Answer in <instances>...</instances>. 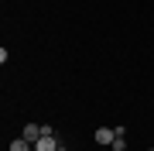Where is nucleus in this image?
<instances>
[{
    "label": "nucleus",
    "instance_id": "obj_1",
    "mask_svg": "<svg viewBox=\"0 0 154 151\" xmlns=\"http://www.w3.org/2000/svg\"><path fill=\"white\" fill-rule=\"evenodd\" d=\"M62 144L55 141V134H41L38 137V144H34V151H58Z\"/></svg>",
    "mask_w": 154,
    "mask_h": 151
},
{
    "label": "nucleus",
    "instance_id": "obj_5",
    "mask_svg": "<svg viewBox=\"0 0 154 151\" xmlns=\"http://www.w3.org/2000/svg\"><path fill=\"white\" fill-rule=\"evenodd\" d=\"M113 151H127V137L120 134V131H116V137H113V144H110Z\"/></svg>",
    "mask_w": 154,
    "mask_h": 151
},
{
    "label": "nucleus",
    "instance_id": "obj_7",
    "mask_svg": "<svg viewBox=\"0 0 154 151\" xmlns=\"http://www.w3.org/2000/svg\"><path fill=\"white\" fill-rule=\"evenodd\" d=\"M147 151H154V148H147Z\"/></svg>",
    "mask_w": 154,
    "mask_h": 151
},
{
    "label": "nucleus",
    "instance_id": "obj_3",
    "mask_svg": "<svg viewBox=\"0 0 154 151\" xmlns=\"http://www.w3.org/2000/svg\"><path fill=\"white\" fill-rule=\"evenodd\" d=\"M41 134H45V131L38 127V124H28V127H24V131H21V137H28V141H31V144H38V137H41Z\"/></svg>",
    "mask_w": 154,
    "mask_h": 151
},
{
    "label": "nucleus",
    "instance_id": "obj_6",
    "mask_svg": "<svg viewBox=\"0 0 154 151\" xmlns=\"http://www.w3.org/2000/svg\"><path fill=\"white\" fill-rule=\"evenodd\" d=\"M58 151H69V148H58Z\"/></svg>",
    "mask_w": 154,
    "mask_h": 151
},
{
    "label": "nucleus",
    "instance_id": "obj_4",
    "mask_svg": "<svg viewBox=\"0 0 154 151\" xmlns=\"http://www.w3.org/2000/svg\"><path fill=\"white\" fill-rule=\"evenodd\" d=\"M34 144H31V141L28 137H17V141H11V151H31Z\"/></svg>",
    "mask_w": 154,
    "mask_h": 151
},
{
    "label": "nucleus",
    "instance_id": "obj_2",
    "mask_svg": "<svg viewBox=\"0 0 154 151\" xmlns=\"http://www.w3.org/2000/svg\"><path fill=\"white\" fill-rule=\"evenodd\" d=\"M113 137H116V127H99L96 131V144H113Z\"/></svg>",
    "mask_w": 154,
    "mask_h": 151
}]
</instances>
